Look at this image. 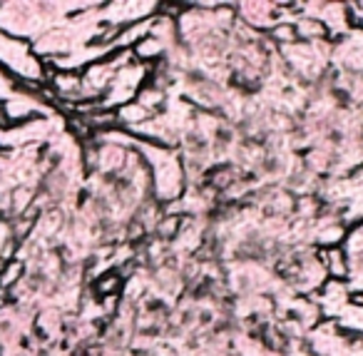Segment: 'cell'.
I'll use <instances>...</instances> for the list:
<instances>
[{"label": "cell", "instance_id": "cell-17", "mask_svg": "<svg viewBox=\"0 0 363 356\" xmlns=\"http://www.w3.org/2000/svg\"><path fill=\"white\" fill-rule=\"evenodd\" d=\"M348 18H351V23L358 31H363V3H351L348 6Z\"/></svg>", "mask_w": 363, "mask_h": 356}, {"label": "cell", "instance_id": "cell-9", "mask_svg": "<svg viewBox=\"0 0 363 356\" xmlns=\"http://www.w3.org/2000/svg\"><path fill=\"white\" fill-rule=\"evenodd\" d=\"M333 50V63L341 70H348L353 75L363 77V31L351 28L343 38H338V45L331 48Z\"/></svg>", "mask_w": 363, "mask_h": 356}, {"label": "cell", "instance_id": "cell-12", "mask_svg": "<svg viewBox=\"0 0 363 356\" xmlns=\"http://www.w3.org/2000/svg\"><path fill=\"white\" fill-rule=\"evenodd\" d=\"M115 117H117V122H120V125H127L130 130H137V127H142L145 122H150L155 115H152L147 107H142L137 100H132V102H127V105L117 107Z\"/></svg>", "mask_w": 363, "mask_h": 356}, {"label": "cell", "instance_id": "cell-18", "mask_svg": "<svg viewBox=\"0 0 363 356\" xmlns=\"http://www.w3.org/2000/svg\"><path fill=\"white\" fill-rule=\"evenodd\" d=\"M177 227H179V220H177V217H169V220H164L160 225V232L162 234H174Z\"/></svg>", "mask_w": 363, "mask_h": 356}, {"label": "cell", "instance_id": "cell-19", "mask_svg": "<svg viewBox=\"0 0 363 356\" xmlns=\"http://www.w3.org/2000/svg\"><path fill=\"white\" fill-rule=\"evenodd\" d=\"M286 356H313V354H311V351H308V346H306V349H303V346H298V344H296L291 351H289Z\"/></svg>", "mask_w": 363, "mask_h": 356}, {"label": "cell", "instance_id": "cell-6", "mask_svg": "<svg viewBox=\"0 0 363 356\" xmlns=\"http://www.w3.org/2000/svg\"><path fill=\"white\" fill-rule=\"evenodd\" d=\"M284 58L289 60V65L301 75H318L323 68L331 60V45L323 41L316 43H291V45H281Z\"/></svg>", "mask_w": 363, "mask_h": 356}, {"label": "cell", "instance_id": "cell-2", "mask_svg": "<svg viewBox=\"0 0 363 356\" xmlns=\"http://www.w3.org/2000/svg\"><path fill=\"white\" fill-rule=\"evenodd\" d=\"M0 70L8 77H18L23 85L30 87H38L45 80H50V72L45 70V63L38 58L35 48L3 31H0Z\"/></svg>", "mask_w": 363, "mask_h": 356}, {"label": "cell", "instance_id": "cell-14", "mask_svg": "<svg viewBox=\"0 0 363 356\" xmlns=\"http://www.w3.org/2000/svg\"><path fill=\"white\" fill-rule=\"evenodd\" d=\"M135 100L140 102L142 107H147V110H150L152 115H157V110H160V107L164 105L167 92H164V90H160V87H155V85H145L140 92H137Z\"/></svg>", "mask_w": 363, "mask_h": 356}, {"label": "cell", "instance_id": "cell-4", "mask_svg": "<svg viewBox=\"0 0 363 356\" xmlns=\"http://www.w3.org/2000/svg\"><path fill=\"white\" fill-rule=\"evenodd\" d=\"M306 344L313 356H363V336L346 334L336 321H323L306 331Z\"/></svg>", "mask_w": 363, "mask_h": 356}, {"label": "cell", "instance_id": "cell-13", "mask_svg": "<svg viewBox=\"0 0 363 356\" xmlns=\"http://www.w3.org/2000/svg\"><path fill=\"white\" fill-rule=\"evenodd\" d=\"M336 326L346 334L363 336V301H351L346 311L336 319Z\"/></svg>", "mask_w": 363, "mask_h": 356}, {"label": "cell", "instance_id": "cell-5", "mask_svg": "<svg viewBox=\"0 0 363 356\" xmlns=\"http://www.w3.org/2000/svg\"><path fill=\"white\" fill-rule=\"evenodd\" d=\"M326 200L341 207V222L353 225V222L363 220V167H358L356 175L346 177V180L331 185L326 192Z\"/></svg>", "mask_w": 363, "mask_h": 356}, {"label": "cell", "instance_id": "cell-16", "mask_svg": "<svg viewBox=\"0 0 363 356\" xmlns=\"http://www.w3.org/2000/svg\"><path fill=\"white\" fill-rule=\"evenodd\" d=\"M117 286H120V276H115V274H112L110 279L105 276V279L97 281V291H100V294H115Z\"/></svg>", "mask_w": 363, "mask_h": 356}, {"label": "cell", "instance_id": "cell-1", "mask_svg": "<svg viewBox=\"0 0 363 356\" xmlns=\"http://www.w3.org/2000/svg\"><path fill=\"white\" fill-rule=\"evenodd\" d=\"M140 157L150 167V180L155 197L160 202H177L184 190V167L179 152L172 147H162L155 142H137Z\"/></svg>", "mask_w": 363, "mask_h": 356}, {"label": "cell", "instance_id": "cell-11", "mask_svg": "<svg viewBox=\"0 0 363 356\" xmlns=\"http://www.w3.org/2000/svg\"><path fill=\"white\" fill-rule=\"evenodd\" d=\"M316 257H318V261H321L328 279H336V281L348 279V259L341 247H326V249H321Z\"/></svg>", "mask_w": 363, "mask_h": 356}, {"label": "cell", "instance_id": "cell-3", "mask_svg": "<svg viewBox=\"0 0 363 356\" xmlns=\"http://www.w3.org/2000/svg\"><path fill=\"white\" fill-rule=\"evenodd\" d=\"M152 75V65L147 63H140V60H130L127 65H122L117 70L115 80L110 82L107 92L102 95L100 102H95L97 110H105V112H112L117 107L127 105L137 97V92L145 87L147 77Z\"/></svg>", "mask_w": 363, "mask_h": 356}, {"label": "cell", "instance_id": "cell-15", "mask_svg": "<svg viewBox=\"0 0 363 356\" xmlns=\"http://www.w3.org/2000/svg\"><path fill=\"white\" fill-rule=\"evenodd\" d=\"M21 274H23V261H11V264L6 266V271L0 274V291L16 284V281L21 279Z\"/></svg>", "mask_w": 363, "mask_h": 356}, {"label": "cell", "instance_id": "cell-10", "mask_svg": "<svg viewBox=\"0 0 363 356\" xmlns=\"http://www.w3.org/2000/svg\"><path fill=\"white\" fill-rule=\"evenodd\" d=\"M348 304H351V286L346 281L326 279V284L316 294V306L321 316H326V321H336Z\"/></svg>", "mask_w": 363, "mask_h": 356}, {"label": "cell", "instance_id": "cell-7", "mask_svg": "<svg viewBox=\"0 0 363 356\" xmlns=\"http://www.w3.org/2000/svg\"><path fill=\"white\" fill-rule=\"evenodd\" d=\"M298 11H303V18L321 23L326 28V36L343 38L351 31V18H348V6L341 3H306V6H294Z\"/></svg>", "mask_w": 363, "mask_h": 356}, {"label": "cell", "instance_id": "cell-8", "mask_svg": "<svg viewBox=\"0 0 363 356\" xmlns=\"http://www.w3.org/2000/svg\"><path fill=\"white\" fill-rule=\"evenodd\" d=\"M341 249L346 252V259H348L346 284L351 286V294L363 296V220L351 232H346V239H343Z\"/></svg>", "mask_w": 363, "mask_h": 356}]
</instances>
